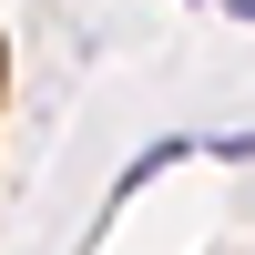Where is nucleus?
I'll return each instance as SVG.
<instances>
[]
</instances>
